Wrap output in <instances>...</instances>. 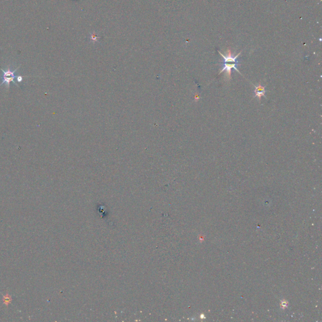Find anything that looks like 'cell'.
Here are the masks:
<instances>
[{"label": "cell", "mask_w": 322, "mask_h": 322, "mask_svg": "<svg viewBox=\"0 0 322 322\" xmlns=\"http://www.w3.org/2000/svg\"><path fill=\"white\" fill-rule=\"evenodd\" d=\"M219 54L221 55L222 57L224 59V64H223V69L220 71L219 74L223 71H226V80L230 81L231 77V69H234L235 71H237L240 74L241 73L239 72V71L237 69V64H238V61H237V58L239 57V56L240 55L241 52H239L238 54L235 56H233L232 54H231V50L230 49H228L227 51V55H224L223 54H222L220 51H218Z\"/></svg>", "instance_id": "cell-1"}, {"label": "cell", "mask_w": 322, "mask_h": 322, "mask_svg": "<svg viewBox=\"0 0 322 322\" xmlns=\"http://www.w3.org/2000/svg\"><path fill=\"white\" fill-rule=\"evenodd\" d=\"M19 67H20V66L18 67H17V68H16L15 70H14L13 71H11V69L10 68H8L6 71L3 70V69H1V70L2 71V72L3 73V77H2L3 81H2V83L1 84H0V86H2L3 84H5V86H7V88L9 89L10 83L13 82L15 86L18 87V84H16L15 83V79H16V77H17V76H16L15 75V73L16 72V71L18 69Z\"/></svg>", "instance_id": "cell-2"}, {"label": "cell", "mask_w": 322, "mask_h": 322, "mask_svg": "<svg viewBox=\"0 0 322 322\" xmlns=\"http://www.w3.org/2000/svg\"><path fill=\"white\" fill-rule=\"evenodd\" d=\"M255 87H256V89H255V91H254V93H255V97H257L259 101L261 100V98L262 97H264L265 98H266L265 96V89L264 86H261V84H259L257 86H255Z\"/></svg>", "instance_id": "cell-3"}, {"label": "cell", "mask_w": 322, "mask_h": 322, "mask_svg": "<svg viewBox=\"0 0 322 322\" xmlns=\"http://www.w3.org/2000/svg\"><path fill=\"white\" fill-rule=\"evenodd\" d=\"M11 301H12V298H11V296L8 295H7L6 296H4V299H3V302L5 304L8 305L9 303H11Z\"/></svg>", "instance_id": "cell-4"}, {"label": "cell", "mask_w": 322, "mask_h": 322, "mask_svg": "<svg viewBox=\"0 0 322 322\" xmlns=\"http://www.w3.org/2000/svg\"><path fill=\"white\" fill-rule=\"evenodd\" d=\"M16 81H17L18 83H20L22 81V80H23V77H22L21 76H18L16 77Z\"/></svg>", "instance_id": "cell-5"}]
</instances>
